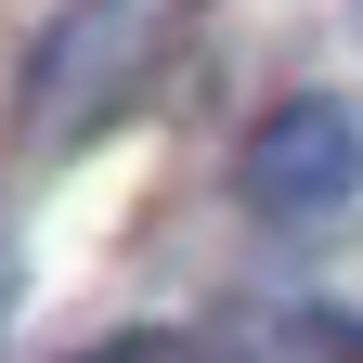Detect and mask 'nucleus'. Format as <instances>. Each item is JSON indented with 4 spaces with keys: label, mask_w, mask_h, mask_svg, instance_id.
Here are the masks:
<instances>
[{
    "label": "nucleus",
    "mask_w": 363,
    "mask_h": 363,
    "mask_svg": "<svg viewBox=\"0 0 363 363\" xmlns=\"http://www.w3.org/2000/svg\"><path fill=\"white\" fill-rule=\"evenodd\" d=\"M78 363H208V350H195V337H169V325H130V337L78 350Z\"/></svg>",
    "instance_id": "nucleus-2"
},
{
    "label": "nucleus",
    "mask_w": 363,
    "mask_h": 363,
    "mask_svg": "<svg viewBox=\"0 0 363 363\" xmlns=\"http://www.w3.org/2000/svg\"><path fill=\"white\" fill-rule=\"evenodd\" d=\"M247 208L259 220H337L363 195V117L337 104V91H298V104H272L247 130Z\"/></svg>",
    "instance_id": "nucleus-1"
}]
</instances>
